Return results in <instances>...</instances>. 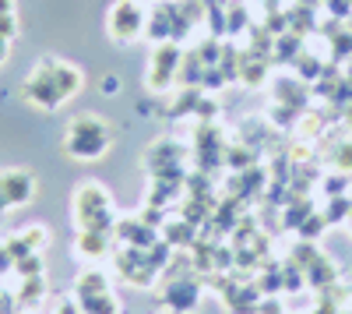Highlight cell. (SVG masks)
Masks as SVG:
<instances>
[{"label": "cell", "instance_id": "obj_1", "mask_svg": "<svg viewBox=\"0 0 352 314\" xmlns=\"http://www.w3.org/2000/svg\"><path fill=\"white\" fill-rule=\"evenodd\" d=\"M109 149V127L102 117L96 113H78V117L67 124L64 134V152L71 159H99Z\"/></svg>", "mask_w": 352, "mask_h": 314}, {"label": "cell", "instance_id": "obj_2", "mask_svg": "<svg viewBox=\"0 0 352 314\" xmlns=\"http://www.w3.org/2000/svg\"><path fill=\"white\" fill-rule=\"evenodd\" d=\"M74 219L81 230H99L113 233V209H109V194L102 184H81L74 191Z\"/></svg>", "mask_w": 352, "mask_h": 314}, {"label": "cell", "instance_id": "obj_3", "mask_svg": "<svg viewBox=\"0 0 352 314\" xmlns=\"http://www.w3.org/2000/svg\"><path fill=\"white\" fill-rule=\"evenodd\" d=\"M25 99L32 103V106H39V109H56L60 103H67L64 92H60V85H56L53 61H43L32 74H28V81H25Z\"/></svg>", "mask_w": 352, "mask_h": 314}, {"label": "cell", "instance_id": "obj_4", "mask_svg": "<svg viewBox=\"0 0 352 314\" xmlns=\"http://www.w3.org/2000/svg\"><path fill=\"white\" fill-rule=\"evenodd\" d=\"M180 46L176 43H159L155 53H152V64L144 71V85H148L152 92H166L169 85L176 81V71H180Z\"/></svg>", "mask_w": 352, "mask_h": 314}, {"label": "cell", "instance_id": "obj_5", "mask_svg": "<svg viewBox=\"0 0 352 314\" xmlns=\"http://www.w3.org/2000/svg\"><path fill=\"white\" fill-rule=\"evenodd\" d=\"M106 25H109V36L116 43H134L144 32V8L138 0H116Z\"/></svg>", "mask_w": 352, "mask_h": 314}, {"label": "cell", "instance_id": "obj_6", "mask_svg": "<svg viewBox=\"0 0 352 314\" xmlns=\"http://www.w3.org/2000/svg\"><path fill=\"white\" fill-rule=\"evenodd\" d=\"M201 300V290L194 282L180 279V282H166V290H159V304L169 307L173 314H184V311H194Z\"/></svg>", "mask_w": 352, "mask_h": 314}, {"label": "cell", "instance_id": "obj_7", "mask_svg": "<svg viewBox=\"0 0 352 314\" xmlns=\"http://www.w3.org/2000/svg\"><path fill=\"white\" fill-rule=\"evenodd\" d=\"M36 191V180L32 174H25V169H8V174H0V198H4L8 205H25L28 198Z\"/></svg>", "mask_w": 352, "mask_h": 314}, {"label": "cell", "instance_id": "obj_8", "mask_svg": "<svg viewBox=\"0 0 352 314\" xmlns=\"http://www.w3.org/2000/svg\"><path fill=\"white\" fill-rule=\"evenodd\" d=\"M81 258H102L109 251V233H99V230H78V240H74Z\"/></svg>", "mask_w": 352, "mask_h": 314}, {"label": "cell", "instance_id": "obj_9", "mask_svg": "<svg viewBox=\"0 0 352 314\" xmlns=\"http://www.w3.org/2000/svg\"><path fill=\"white\" fill-rule=\"evenodd\" d=\"M109 290V275L99 272V269H85L74 282V293L78 297H92V293H106Z\"/></svg>", "mask_w": 352, "mask_h": 314}, {"label": "cell", "instance_id": "obj_10", "mask_svg": "<svg viewBox=\"0 0 352 314\" xmlns=\"http://www.w3.org/2000/svg\"><path fill=\"white\" fill-rule=\"evenodd\" d=\"M81 314H120V300H116L109 290L106 293H92V297H78Z\"/></svg>", "mask_w": 352, "mask_h": 314}, {"label": "cell", "instance_id": "obj_11", "mask_svg": "<svg viewBox=\"0 0 352 314\" xmlns=\"http://www.w3.org/2000/svg\"><path fill=\"white\" fill-rule=\"evenodd\" d=\"M53 74H56V85H60L64 99H71L78 89H81V71L67 61H53Z\"/></svg>", "mask_w": 352, "mask_h": 314}, {"label": "cell", "instance_id": "obj_12", "mask_svg": "<svg viewBox=\"0 0 352 314\" xmlns=\"http://www.w3.org/2000/svg\"><path fill=\"white\" fill-rule=\"evenodd\" d=\"M43 293H46V286H43V275L21 279V286L14 290V297H18V307H21V311H32V307L43 300Z\"/></svg>", "mask_w": 352, "mask_h": 314}, {"label": "cell", "instance_id": "obj_13", "mask_svg": "<svg viewBox=\"0 0 352 314\" xmlns=\"http://www.w3.org/2000/svg\"><path fill=\"white\" fill-rule=\"evenodd\" d=\"M328 163H331L335 174H349L352 177V141H338V145H331Z\"/></svg>", "mask_w": 352, "mask_h": 314}, {"label": "cell", "instance_id": "obj_14", "mask_svg": "<svg viewBox=\"0 0 352 314\" xmlns=\"http://www.w3.org/2000/svg\"><path fill=\"white\" fill-rule=\"evenodd\" d=\"M352 216V198H345V194H335V198H328V209H324V219H328V226H335V222H345Z\"/></svg>", "mask_w": 352, "mask_h": 314}, {"label": "cell", "instance_id": "obj_15", "mask_svg": "<svg viewBox=\"0 0 352 314\" xmlns=\"http://www.w3.org/2000/svg\"><path fill=\"white\" fill-rule=\"evenodd\" d=\"M14 272H18L21 279L43 275V258H39V251H32V254H25V258H18V262H14Z\"/></svg>", "mask_w": 352, "mask_h": 314}, {"label": "cell", "instance_id": "obj_16", "mask_svg": "<svg viewBox=\"0 0 352 314\" xmlns=\"http://www.w3.org/2000/svg\"><path fill=\"white\" fill-rule=\"evenodd\" d=\"M18 237L28 251H39L46 244V226H25V233H18Z\"/></svg>", "mask_w": 352, "mask_h": 314}, {"label": "cell", "instance_id": "obj_17", "mask_svg": "<svg viewBox=\"0 0 352 314\" xmlns=\"http://www.w3.org/2000/svg\"><path fill=\"white\" fill-rule=\"evenodd\" d=\"M324 226H328L324 212H320V216H307V222L300 226V233H303V240H314V237H320V233H324Z\"/></svg>", "mask_w": 352, "mask_h": 314}, {"label": "cell", "instance_id": "obj_18", "mask_svg": "<svg viewBox=\"0 0 352 314\" xmlns=\"http://www.w3.org/2000/svg\"><path fill=\"white\" fill-rule=\"evenodd\" d=\"M21 307H18V297L14 293H8V290H0V314H18Z\"/></svg>", "mask_w": 352, "mask_h": 314}, {"label": "cell", "instance_id": "obj_19", "mask_svg": "<svg viewBox=\"0 0 352 314\" xmlns=\"http://www.w3.org/2000/svg\"><path fill=\"white\" fill-rule=\"evenodd\" d=\"M14 28H18L14 14H0V36H4V39H11V36H14Z\"/></svg>", "mask_w": 352, "mask_h": 314}, {"label": "cell", "instance_id": "obj_20", "mask_svg": "<svg viewBox=\"0 0 352 314\" xmlns=\"http://www.w3.org/2000/svg\"><path fill=\"white\" fill-rule=\"evenodd\" d=\"M102 92H106V96H116V92H120V78L106 74V78H102Z\"/></svg>", "mask_w": 352, "mask_h": 314}, {"label": "cell", "instance_id": "obj_21", "mask_svg": "<svg viewBox=\"0 0 352 314\" xmlns=\"http://www.w3.org/2000/svg\"><path fill=\"white\" fill-rule=\"evenodd\" d=\"M56 314H81V304H74V300H60V304H56Z\"/></svg>", "mask_w": 352, "mask_h": 314}, {"label": "cell", "instance_id": "obj_22", "mask_svg": "<svg viewBox=\"0 0 352 314\" xmlns=\"http://www.w3.org/2000/svg\"><path fill=\"white\" fill-rule=\"evenodd\" d=\"M0 14H14V0H0Z\"/></svg>", "mask_w": 352, "mask_h": 314}, {"label": "cell", "instance_id": "obj_23", "mask_svg": "<svg viewBox=\"0 0 352 314\" xmlns=\"http://www.w3.org/2000/svg\"><path fill=\"white\" fill-rule=\"evenodd\" d=\"M345 127H349V131H352V103H349V106H345Z\"/></svg>", "mask_w": 352, "mask_h": 314}, {"label": "cell", "instance_id": "obj_24", "mask_svg": "<svg viewBox=\"0 0 352 314\" xmlns=\"http://www.w3.org/2000/svg\"><path fill=\"white\" fill-rule=\"evenodd\" d=\"M4 53H8V39L0 36V61H4Z\"/></svg>", "mask_w": 352, "mask_h": 314}, {"label": "cell", "instance_id": "obj_25", "mask_svg": "<svg viewBox=\"0 0 352 314\" xmlns=\"http://www.w3.org/2000/svg\"><path fill=\"white\" fill-rule=\"evenodd\" d=\"M4 209H8V202H4V198H0V212H4Z\"/></svg>", "mask_w": 352, "mask_h": 314}, {"label": "cell", "instance_id": "obj_26", "mask_svg": "<svg viewBox=\"0 0 352 314\" xmlns=\"http://www.w3.org/2000/svg\"><path fill=\"white\" fill-rule=\"evenodd\" d=\"M349 233H352V216H349Z\"/></svg>", "mask_w": 352, "mask_h": 314}, {"label": "cell", "instance_id": "obj_27", "mask_svg": "<svg viewBox=\"0 0 352 314\" xmlns=\"http://www.w3.org/2000/svg\"><path fill=\"white\" fill-rule=\"evenodd\" d=\"M18 314H32V311H18Z\"/></svg>", "mask_w": 352, "mask_h": 314}, {"label": "cell", "instance_id": "obj_28", "mask_svg": "<svg viewBox=\"0 0 352 314\" xmlns=\"http://www.w3.org/2000/svg\"><path fill=\"white\" fill-rule=\"evenodd\" d=\"M349 28H352V21H349Z\"/></svg>", "mask_w": 352, "mask_h": 314}]
</instances>
